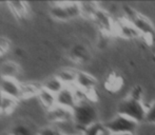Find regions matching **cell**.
<instances>
[{
    "label": "cell",
    "mask_w": 155,
    "mask_h": 135,
    "mask_svg": "<svg viewBox=\"0 0 155 135\" xmlns=\"http://www.w3.org/2000/svg\"><path fill=\"white\" fill-rule=\"evenodd\" d=\"M124 18L138 31L140 37L149 45L152 44L155 37V29L153 23L150 21L148 17L143 15L141 13L135 11L130 6H124Z\"/></svg>",
    "instance_id": "6da1fadb"
},
{
    "label": "cell",
    "mask_w": 155,
    "mask_h": 135,
    "mask_svg": "<svg viewBox=\"0 0 155 135\" xmlns=\"http://www.w3.org/2000/svg\"><path fill=\"white\" fill-rule=\"evenodd\" d=\"M72 116L74 125L80 132V135L86 128L97 123V111L88 100L78 102L72 110Z\"/></svg>",
    "instance_id": "7a4b0ae2"
},
{
    "label": "cell",
    "mask_w": 155,
    "mask_h": 135,
    "mask_svg": "<svg viewBox=\"0 0 155 135\" xmlns=\"http://www.w3.org/2000/svg\"><path fill=\"white\" fill-rule=\"evenodd\" d=\"M147 109L143 101L130 98L128 96L118 104V114L128 117L136 123H140L145 120Z\"/></svg>",
    "instance_id": "3957f363"
},
{
    "label": "cell",
    "mask_w": 155,
    "mask_h": 135,
    "mask_svg": "<svg viewBox=\"0 0 155 135\" xmlns=\"http://www.w3.org/2000/svg\"><path fill=\"white\" fill-rule=\"evenodd\" d=\"M136 121L128 118L123 115L117 114L114 118L104 123V128L112 134H121V133H133L135 134L137 128Z\"/></svg>",
    "instance_id": "277c9868"
},
{
    "label": "cell",
    "mask_w": 155,
    "mask_h": 135,
    "mask_svg": "<svg viewBox=\"0 0 155 135\" xmlns=\"http://www.w3.org/2000/svg\"><path fill=\"white\" fill-rule=\"evenodd\" d=\"M0 91L4 96L12 97L16 100L22 99V93H21V84L18 82L17 79L13 78H2L0 82Z\"/></svg>",
    "instance_id": "5b68a950"
},
{
    "label": "cell",
    "mask_w": 155,
    "mask_h": 135,
    "mask_svg": "<svg viewBox=\"0 0 155 135\" xmlns=\"http://www.w3.org/2000/svg\"><path fill=\"white\" fill-rule=\"evenodd\" d=\"M113 34L118 35V36L127 39H135L140 37V34L138 33V31L124 17H123L121 19H118L117 21H114Z\"/></svg>",
    "instance_id": "8992f818"
},
{
    "label": "cell",
    "mask_w": 155,
    "mask_h": 135,
    "mask_svg": "<svg viewBox=\"0 0 155 135\" xmlns=\"http://www.w3.org/2000/svg\"><path fill=\"white\" fill-rule=\"evenodd\" d=\"M92 20L97 25L99 30L104 34L109 35L113 34V29H114V21L112 17L106 12V11L98 8V11L95 13Z\"/></svg>",
    "instance_id": "52a82bcc"
},
{
    "label": "cell",
    "mask_w": 155,
    "mask_h": 135,
    "mask_svg": "<svg viewBox=\"0 0 155 135\" xmlns=\"http://www.w3.org/2000/svg\"><path fill=\"white\" fill-rule=\"evenodd\" d=\"M56 104L68 110H73L77 104L73 87H65L56 95Z\"/></svg>",
    "instance_id": "ba28073f"
},
{
    "label": "cell",
    "mask_w": 155,
    "mask_h": 135,
    "mask_svg": "<svg viewBox=\"0 0 155 135\" xmlns=\"http://www.w3.org/2000/svg\"><path fill=\"white\" fill-rule=\"evenodd\" d=\"M49 119L51 121H53L54 123H56V125L73 121L72 111L61 108L59 106H56L52 110L49 111Z\"/></svg>",
    "instance_id": "9c48e42d"
},
{
    "label": "cell",
    "mask_w": 155,
    "mask_h": 135,
    "mask_svg": "<svg viewBox=\"0 0 155 135\" xmlns=\"http://www.w3.org/2000/svg\"><path fill=\"white\" fill-rule=\"evenodd\" d=\"M96 84H97V81L92 75L86 72H76V88L80 89L84 92H90V91L95 90Z\"/></svg>",
    "instance_id": "30bf717a"
},
{
    "label": "cell",
    "mask_w": 155,
    "mask_h": 135,
    "mask_svg": "<svg viewBox=\"0 0 155 135\" xmlns=\"http://www.w3.org/2000/svg\"><path fill=\"white\" fill-rule=\"evenodd\" d=\"M37 97H38L40 104H42L48 111L52 110L54 107L57 106V104H56V95L52 94L51 92H49V91H47L43 88L40 90V92L37 95Z\"/></svg>",
    "instance_id": "8fae6325"
},
{
    "label": "cell",
    "mask_w": 155,
    "mask_h": 135,
    "mask_svg": "<svg viewBox=\"0 0 155 135\" xmlns=\"http://www.w3.org/2000/svg\"><path fill=\"white\" fill-rule=\"evenodd\" d=\"M42 89V84H37L35 82H25L21 84V93L22 99H28L31 97L37 96Z\"/></svg>",
    "instance_id": "7c38bea8"
},
{
    "label": "cell",
    "mask_w": 155,
    "mask_h": 135,
    "mask_svg": "<svg viewBox=\"0 0 155 135\" xmlns=\"http://www.w3.org/2000/svg\"><path fill=\"white\" fill-rule=\"evenodd\" d=\"M42 88L45 89L47 91L51 92L52 94L57 95L63 88H65V86L61 82V80L57 77V76H54L49 79H47L42 84Z\"/></svg>",
    "instance_id": "4fadbf2b"
},
{
    "label": "cell",
    "mask_w": 155,
    "mask_h": 135,
    "mask_svg": "<svg viewBox=\"0 0 155 135\" xmlns=\"http://www.w3.org/2000/svg\"><path fill=\"white\" fill-rule=\"evenodd\" d=\"M53 5L54 6L51 8V11H50V14H51V16L53 17V18L57 19V20H61V21L71 19L63 2H55V3H53Z\"/></svg>",
    "instance_id": "5bb4252c"
},
{
    "label": "cell",
    "mask_w": 155,
    "mask_h": 135,
    "mask_svg": "<svg viewBox=\"0 0 155 135\" xmlns=\"http://www.w3.org/2000/svg\"><path fill=\"white\" fill-rule=\"evenodd\" d=\"M19 72V67L16 64L12 61L4 62L1 66L0 69V75L2 76V78H13L16 79V76L18 75Z\"/></svg>",
    "instance_id": "9a60e30c"
},
{
    "label": "cell",
    "mask_w": 155,
    "mask_h": 135,
    "mask_svg": "<svg viewBox=\"0 0 155 135\" xmlns=\"http://www.w3.org/2000/svg\"><path fill=\"white\" fill-rule=\"evenodd\" d=\"M8 4L11 8L13 14L16 15L18 18H23L28 15L29 8H28L27 2H8Z\"/></svg>",
    "instance_id": "2e32d148"
},
{
    "label": "cell",
    "mask_w": 155,
    "mask_h": 135,
    "mask_svg": "<svg viewBox=\"0 0 155 135\" xmlns=\"http://www.w3.org/2000/svg\"><path fill=\"white\" fill-rule=\"evenodd\" d=\"M57 77L61 80L65 87H74L76 81V72L71 70H62L57 74Z\"/></svg>",
    "instance_id": "e0dca14e"
},
{
    "label": "cell",
    "mask_w": 155,
    "mask_h": 135,
    "mask_svg": "<svg viewBox=\"0 0 155 135\" xmlns=\"http://www.w3.org/2000/svg\"><path fill=\"white\" fill-rule=\"evenodd\" d=\"M123 87V79L119 75L111 74L106 81V89L110 92H116Z\"/></svg>",
    "instance_id": "ac0fdd59"
},
{
    "label": "cell",
    "mask_w": 155,
    "mask_h": 135,
    "mask_svg": "<svg viewBox=\"0 0 155 135\" xmlns=\"http://www.w3.org/2000/svg\"><path fill=\"white\" fill-rule=\"evenodd\" d=\"M98 6L95 2H80V11L81 16L89 19H93L95 13L98 11Z\"/></svg>",
    "instance_id": "d6986e66"
},
{
    "label": "cell",
    "mask_w": 155,
    "mask_h": 135,
    "mask_svg": "<svg viewBox=\"0 0 155 135\" xmlns=\"http://www.w3.org/2000/svg\"><path fill=\"white\" fill-rule=\"evenodd\" d=\"M18 100L8 96H3V102H2V114L8 115L14 112L15 108L17 107Z\"/></svg>",
    "instance_id": "ffe728a7"
},
{
    "label": "cell",
    "mask_w": 155,
    "mask_h": 135,
    "mask_svg": "<svg viewBox=\"0 0 155 135\" xmlns=\"http://www.w3.org/2000/svg\"><path fill=\"white\" fill-rule=\"evenodd\" d=\"M10 133L12 135H35L31 128L23 125V123H18V125L14 126Z\"/></svg>",
    "instance_id": "44dd1931"
},
{
    "label": "cell",
    "mask_w": 155,
    "mask_h": 135,
    "mask_svg": "<svg viewBox=\"0 0 155 135\" xmlns=\"http://www.w3.org/2000/svg\"><path fill=\"white\" fill-rule=\"evenodd\" d=\"M104 130V126L97 121V123L91 125L90 127L86 128V129L82 131L81 135H100V133H101Z\"/></svg>",
    "instance_id": "7402d4cb"
},
{
    "label": "cell",
    "mask_w": 155,
    "mask_h": 135,
    "mask_svg": "<svg viewBox=\"0 0 155 135\" xmlns=\"http://www.w3.org/2000/svg\"><path fill=\"white\" fill-rule=\"evenodd\" d=\"M145 120L147 121V123H154V125H155V101L149 107V108L147 109V113H146Z\"/></svg>",
    "instance_id": "603a6c76"
},
{
    "label": "cell",
    "mask_w": 155,
    "mask_h": 135,
    "mask_svg": "<svg viewBox=\"0 0 155 135\" xmlns=\"http://www.w3.org/2000/svg\"><path fill=\"white\" fill-rule=\"evenodd\" d=\"M39 135H65V134H63L59 129H57V128L47 127L40 130Z\"/></svg>",
    "instance_id": "cb8c5ba5"
},
{
    "label": "cell",
    "mask_w": 155,
    "mask_h": 135,
    "mask_svg": "<svg viewBox=\"0 0 155 135\" xmlns=\"http://www.w3.org/2000/svg\"><path fill=\"white\" fill-rule=\"evenodd\" d=\"M129 97L133 99H136V100L141 101V97H143V90L139 86H136L132 89L131 93L129 94Z\"/></svg>",
    "instance_id": "d4e9b609"
},
{
    "label": "cell",
    "mask_w": 155,
    "mask_h": 135,
    "mask_svg": "<svg viewBox=\"0 0 155 135\" xmlns=\"http://www.w3.org/2000/svg\"><path fill=\"white\" fill-rule=\"evenodd\" d=\"M3 96L4 95L1 93V91H0V115L2 114V102H3Z\"/></svg>",
    "instance_id": "484cf974"
},
{
    "label": "cell",
    "mask_w": 155,
    "mask_h": 135,
    "mask_svg": "<svg viewBox=\"0 0 155 135\" xmlns=\"http://www.w3.org/2000/svg\"><path fill=\"white\" fill-rule=\"evenodd\" d=\"M100 135H113V134L111 133L110 131H108V130H107L106 128H104V130L101 132V133H100Z\"/></svg>",
    "instance_id": "4316f807"
},
{
    "label": "cell",
    "mask_w": 155,
    "mask_h": 135,
    "mask_svg": "<svg viewBox=\"0 0 155 135\" xmlns=\"http://www.w3.org/2000/svg\"><path fill=\"white\" fill-rule=\"evenodd\" d=\"M113 135H135L133 133H121V134H113Z\"/></svg>",
    "instance_id": "83f0119b"
},
{
    "label": "cell",
    "mask_w": 155,
    "mask_h": 135,
    "mask_svg": "<svg viewBox=\"0 0 155 135\" xmlns=\"http://www.w3.org/2000/svg\"><path fill=\"white\" fill-rule=\"evenodd\" d=\"M2 135H12L11 133H5V134H2Z\"/></svg>",
    "instance_id": "f1b7e54d"
}]
</instances>
